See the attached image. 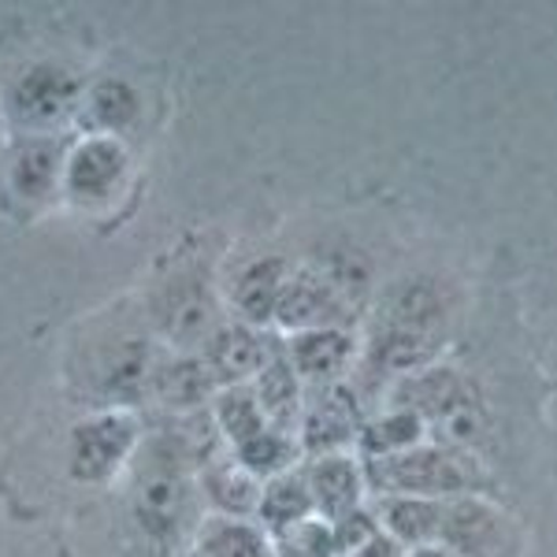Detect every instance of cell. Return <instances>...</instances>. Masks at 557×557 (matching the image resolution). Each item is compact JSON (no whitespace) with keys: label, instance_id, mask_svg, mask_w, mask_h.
<instances>
[{"label":"cell","instance_id":"obj_1","mask_svg":"<svg viewBox=\"0 0 557 557\" xmlns=\"http://www.w3.org/2000/svg\"><path fill=\"white\" fill-rule=\"evenodd\" d=\"M134 469L127 483V517L134 532L157 550H178L197 535L201 509H197L194 454L178 435H152L134 450Z\"/></svg>","mask_w":557,"mask_h":557},{"label":"cell","instance_id":"obj_2","mask_svg":"<svg viewBox=\"0 0 557 557\" xmlns=\"http://www.w3.org/2000/svg\"><path fill=\"white\" fill-rule=\"evenodd\" d=\"M450 323V305L435 278H406L380 301L368 361L383 372H420L438 354Z\"/></svg>","mask_w":557,"mask_h":557},{"label":"cell","instance_id":"obj_3","mask_svg":"<svg viewBox=\"0 0 557 557\" xmlns=\"http://www.w3.org/2000/svg\"><path fill=\"white\" fill-rule=\"evenodd\" d=\"M364 483L383 494H406V498H435L450 502L461 494L483 491V472L475 457L446 450V446H412L406 454L375 457L364 461Z\"/></svg>","mask_w":557,"mask_h":557},{"label":"cell","instance_id":"obj_4","mask_svg":"<svg viewBox=\"0 0 557 557\" xmlns=\"http://www.w3.org/2000/svg\"><path fill=\"white\" fill-rule=\"evenodd\" d=\"M152 327L168 338V343L190 349L197 343H209L220 320V305L209 286V275L197 264H178L175 272H164L160 283L149 294Z\"/></svg>","mask_w":557,"mask_h":557},{"label":"cell","instance_id":"obj_5","mask_svg":"<svg viewBox=\"0 0 557 557\" xmlns=\"http://www.w3.org/2000/svg\"><path fill=\"white\" fill-rule=\"evenodd\" d=\"M438 546L450 557H520L524 554V535L487 498L461 494V498L443 502Z\"/></svg>","mask_w":557,"mask_h":557},{"label":"cell","instance_id":"obj_6","mask_svg":"<svg viewBox=\"0 0 557 557\" xmlns=\"http://www.w3.org/2000/svg\"><path fill=\"white\" fill-rule=\"evenodd\" d=\"M152 375V349L149 338L134 327L112 331L94 349V361L86 364L89 394L101 406H131L141 398Z\"/></svg>","mask_w":557,"mask_h":557},{"label":"cell","instance_id":"obj_7","mask_svg":"<svg viewBox=\"0 0 557 557\" xmlns=\"http://www.w3.org/2000/svg\"><path fill=\"white\" fill-rule=\"evenodd\" d=\"M138 450V424L127 412H97L71 431L67 472L78 483H108Z\"/></svg>","mask_w":557,"mask_h":557},{"label":"cell","instance_id":"obj_8","mask_svg":"<svg viewBox=\"0 0 557 557\" xmlns=\"http://www.w3.org/2000/svg\"><path fill=\"white\" fill-rule=\"evenodd\" d=\"M349 317H354V294L343 283H335L327 272L301 268V272L286 275L272 320L278 327L301 335V331H323V327L343 331V323Z\"/></svg>","mask_w":557,"mask_h":557},{"label":"cell","instance_id":"obj_9","mask_svg":"<svg viewBox=\"0 0 557 557\" xmlns=\"http://www.w3.org/2000/svg\"><path fill=\"white\" fill-rule=\"evenodd\" d=\"M78 83L67 67L60 64H34L23 71L20 83L8 94V112L20 127H57L75 108Z\"/></svg>","mask_w":557,"mask_h":557},{"label":"cell","instance_id":"obj_10","mask_svg":"<svg viewBox=\"0 0 557 557\" xmlns=\"http://www.w3.org/2000/svg\"><path fill=\"white\" fill-rule=\"evenodd\" d=\"M361 409L349 386H323V394H317L309 409H301L298 420V446L312 457H327V454H343L349 443H357V431H361Z\"/></svg>","mask_w":557,"mask_h":557},{"label":"cell","instance_id":"obj_11","mask_svg":"<svg viewBox=\"0 0 557 557\" xmlns=\"http://www.w3.org/2000/svg\"><path fill=\"white\" fill-rule=\"evenodd\" d=\"M480 406V394L475 386L465 380L454 368H428V372H412L406 383H401L398 394V409L412 412L420 424L438 428L443 420L457 417V412Z\"/></svg>","mask_w":557,"mask_h":557},{"label":"cell","instance_id":"obj_12","mask_svg":"<svg viewBox=\"0 0 557 557\" xmlns=\"http://www.w3.org/2000/svg\"><path fill=\"white\" fill-rule=\"evenodd\" d=\"M305 483L312 494V513L323 524H335L364 506V469L349 454L312 457V465L305 469Z\"/></svg>","mask_w":557,"mask_h":557},{"label":"cell","instance_id":"obj_13","mask_svg":"<svg viewBox=\"0 0 557 557\" xmlns=\"http://www.w3.org/2000/svg\"><path fill=\"white\" fill-rule=\"evenodd\" d=\"M272 357V343H268L260 331H253L249 323H227V327H215L205 343V357L215 383L238 386L242 380L257 375L264 361Z\"/></svg>","mask_w":557,"mask_h":557},{"label":"cell","instance_id":"obj_14","mask_svg":"<svg viewBox=\"0 0 557 557\" xmlns=\"http://www.w3.org/2000/svg\"><path fill=\"white\" fill-rule=\"evenodd\" d=\"M380 520V532H386L406 550L438 543V524H443V502L435 498H406V494H383L380 509H372Z\"/></svg>","mask_w":557,"mask_h":557},{"label":"cell","instance_id":"obj_15","mask_svg":"<svg viewBox=\"0 0 557 557\" xmlns=\"http://www.w3.org/2000/svg\"><path fill=\"white\" fill-rule=\"evenodd\" d=\"M349 357H354V338L338 327L323 331H301L290 338L286 361L298 372L301 383H331L346 372Z\"/></svg>","mask_w":557,"mask_h":557},{"label":"cell","instance_id":"obj_16","mask_svg":"<svg viewBox=\"0 0 557 557\" xmlns=\"http://www.w3.org/2000/svg\"><path fill=\"white\" fill-rule=\"evenodd\" d=\"M253 398L264 420L272 424L275 431H286L298 428L301 420V380L298 372L286 361L283 349H272V357L264 361V368L257 372V386H253Z\"/></svg>","mask_w":557,"mask_h":557},{"label":"cell","instance_id":"obj_17","mask_svg":"<svg viewBox=\"0 0 557 557\" xmlns=\"http://www.w3.org/2000/svg\"><path fill=\"white\" fill-rule=\"evenodd\" d=\"M123 172H127V157H123L120 141L112 138H89L86 146L75 149L67 164V186L75 197L83 201H97V197H108L112 186L120 183Z\"/></svg>","mask_w":557,"mask_h":557},{"label":"cell","instance_id":"obj_18","mask_svg":"<svg viewBox=\"0 0 557 557\" xmlns=\"http://www.w3.org/2000/svg\"><path fill=\"white\" fill-rule=\"evenodd\" d=\"M201 491L209 498V506L220 517L246 520L257 513L260 502V480H253L235 457H215L201 469Z\"/></svg>","mask_w":557,"mask_h":557},{"label":"cell","instance_id":"obj_19","mask_svg":"<svg viewBox=\"0 0 557 557\" xmlns=\"http://www.w3.org/2000/svg\"><path fill=\"white\" fill-rule=\"evenodd\" d=\"M257 517L272 539L317 517L312 513V494H309V483H305V472L290 469V472L275 475V480L260 483Z\"/></svg>","mask_w":557,"mask_h":557},{"label":"cell","instance_id":"obj_20","mask_svg":"<svg viewBox=\"0 0 557 557\" xmlns=\"http://www.w3.org/2000/svg\"><path fill=\"white\" fill-rule=\"evenodd\" d=\"M149 386L168 409H197L201 401H209V394L215 391V380L201 357L186 354V357H175V361L152 364Z\"/></svg>","mask_w":557,"mask_h":557},{"label":"cell","instance_id":"obj_21","mask_svg":"<svg viewBox=\"0 0 557 557\" xmlns=\"http://www.w3.org/2000/svg\"><path fill=\"white\" fill-rule=\"evenodd\" d=\"M197 557H275L268 535L249 520L209 517L197 524Z\"/></svg>","mask_w":557,"mask_h":557},{"label":"cell","instance_id":"obj_22","mask_svg":"<svg viewBox=\"0 0 557 557\" xmlns=\"http://www.w3.org/2000/svg\"><path fill=\"white\" fill-rule=\"evenodd\" d=\"M286 283V264L275 257L253 260V264L242 268L238 283H235V305L249 323H268L275 317V301L278 290Z\"/></svg>","mask_w":557,"mask_h":557},{"label":"cell","instance_id":"obj_23","mask_svg":"<svg viewBox=\"0 0 557 557\" xmlns=\"http://www.w3.org/2000/svg\"><path fill=\"white\" fill-rule=\"evenodd\" d=\"M298 457H301L298 438L286 435V431H275L272 424H268L264 431H257L253 438H246L242 446H235V461L260 483L290 472Z\"/></svg>","mask_w":557,"mask_h":557},{"label":"cell","instance_id":"obj_24","mask_svg":"<svg viewBox=\"0 0 557 557\" xmlns=\"http://www.w3.org/2000/svg\"><path fill=\"white\" fill-rule=\"evenodd\" d=\"M420 438H424V424L406 409H394L391 417L380 420H364L361 431H357V446L364 450V461L406 454L412 446H420Z\"/></svg>","mask_w":557,"mask_h":557},{"label":"cell","instance_id":"obj_25","mask_svg":"<svg viewBox=\"0 0 557 557\" xmlns=\"http://www.w3.org/2000/svg\"><path fill=\"white\" fill-rule=\"evenodd\" d=\"M215 424H220L231 450H235L246 438H253L257 431H264L268 420L257 406L253 391H246V386H227V391H220V398H215Z\"/></svg>","mask_w":557,"mask_h":557},{"label":"cell","instance_id":"obj_26","mask_svg":"<svg viewBox=\"0 0 557 557\" xmlns=\"http://www.w3.org/2000/svg\"><path fill=\"white\" fill-rule=\"evenodd\" d=\"M89 115L101 127H131V120L138 115V94L127 83H120V78H104L89 94Z\"/></svg>","mask_w":557,"mask_h":557},{"label":"cell","instance_id":"obj_27","mask_svg":"<svg viewBox=\"0 0 557 557\" xmlns=\"http://www.w3.org/2000/svg\"><path fill=\"white\" fill-rule=\"evenodd\" d=\"M275 557H338V546H335V535L323 520H305V524L290 528V532L275 535V546H272Z\"/></svg>","mask_w":557,"mask_h":557},{"label":"cell","instance_id":"obj_28","mask_svg":"<svg viewBox=\"0 0 557 557\" xmlns=\"http://www.w3.org/2000/svg\"><path fill=\"white\" fill-rule=\"evenodd\" d=\"M52 172H57V157H52V149L49 146H30L20 160H15V186H20L23 194L38 197V194L49 190Z\"/></svg>","mask_w":557,"mask_h":557},{"label":"cell","instance_id":"obj_29","mask_svg":"<svg viewBox=\"0 0 557 557\" xmlns=\"http://www.w3.org/2000/svg\"><path fill=\"white\" fill-rule=\"evenodd\" d=\"M406 554H409L406 546H398L386 532H375L364 546H357L349 557H406Z\"/></svg>","mask_w":557,"mask_h":557},{"label":"cell","instance_id":"obj_30","mask_svg":"<svg viewBox=\"0 0 557 557\" xmlns=\"http://www.w3.org/2000/svg\"><path fill=\"white\" fill-rule=\"evenodd\" d=\"M406 557H450L443 546H420V550H409Z\"/></svg>","mask_w":557,"mask_h":557}]
</instances>
